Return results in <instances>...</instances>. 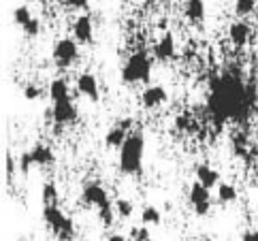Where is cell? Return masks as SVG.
Wrapping results in <instances>:
<instances>
[{
    "label": "cell",
    "mask_w": 258,
    "mask_h": 241,
    "mask_svg": "<svg viewBox=\"0 0 258 241\" xmlns=\"http://www.w3.org/2000/svg\"><path fill=\"white\" fill-rule=\"evenodd\" d=\"M154 55L158 60H162V62H167V60L173 58L175 55V41H173L171 34H164L162 39L154 45Z\"/></svg>",
    "instance_id": "15"
},
{
    "label": "cell",
    "mask_w": 258,
    "mask_h": 241,
    "mask_svg": "<svg viewBox=\"0 0 258 241\" xmlns=\"http://www.w3.org/2000/svg\"><path fill=\"white\" fill-rule=\"evenodd\" d=\"M20 241H30V239H20Z\"/></svg>",
    "instance_id": "37"
},
{
    "label": "cell",
    "mask_w": 258,
    "mask_h": 241,
    "mask_svg": "<svg viewBox=\"0 0 258 241\" xmlns=\"http://www.w3.org/2000/svg\"><path fill=\"white\" fill-rule=\"evenodd\" d=\"M41 3H45V0H41Z\"/></svg>",
    "instance_id": "39"
},
{
    "label": "cell",
    "mask_w": 258,
    "mask_h": 241,
    "mask_svg": "<svg viewBox=\"0 0 258 241\" xmlns=\"http://www.w3.org/2000/svg\"><path fill=\"white\" fill-rule=\"evenodd\" d=\"M98 209V220L103 222L105 226H111L113 224V214H115V205L111 201H107V203H103L100 207H96Z\"/></svg>",
    "instance_id": "21"
},
{
    "label": "cell",
    "mask_w": 258,
    "mask_h": 241,
    "mask_svg": "<svg viewBox=\"0 0 258 241\" xmlns=\"http://www.w3.org/2000/svg\"><path fill=\"white\" fill-rule=\"evenodd\" d=\"M77 90H79V94H84L86 98H90L92 103H96V100L100 98V92H98V81H96V77L92 75L90 71L81 73V75L77 77Z\"/></svg>",
    "instance_id": "10"
},
{
    "label": "cell",
    "mask_w": 258,
    "mask_h": 241,
    "mask_svg": "<svg viewBox=\"0 0 258 241\" xmlns=\"http://www.w3.org/2000/svg\"><path fill=\"white\" fill-rule=\"evenodd\" d=\"M56 241H64V239H56Z\"/></svg>",
    "instance_id": "38"
},
{
    "label": "cell",
    "mask_w": 258,
    "mask_h": 241,
    "mask_svg": "<svg viewBox=\"0 0 258 241\" xmlns=\"http://www.w3.org/2000/svg\"><path fill=\"white\" fill-rule=\"evenodd\" d=\"M113 205H115V216L122 218V220H128L133 216V211H135V205L128 199H117Z\"/></svg>",
    "instance_id": "22"
},
{
    "label": "cell",
    "mask_w": 258,
    "mask_h": 241,
    "mask_svg": "<svg viewBox=\"0 0 258 241\" xmlns=\"http://www.w3.org/2000/svg\"><path fill=\"white\" fill-rule=\"evenodd\" d=\"M58 201H60V194H58L56 184H45L43 186V203L45 205H58Z\"/></svg>",
    "instance_id": "24"
},
{
    "label": "cell",
    "mask_w": 258,
    "mask_h": 241,
    "mask_svg": "<svg viewBox=\"0 0 258 241\" xmlns=\"http://www.w3.org/2000/svg\"><path fill=\"white\" fill-rule=\"evenodd\" d=\"M145 139L143 131H131L126 141L119 147V171L124 175H139L143 169Z\"/></svg>",
    "instance_id": "2"
},
{
    "label": "cell",
    "mask_w": 258,
    "mask_h": 241,
    "mask_svg": "<svg viewBox=\"0 0 258 241\" xmlns=\"http://www.w3.org/2000/svg\"><path fill=\"white\" fill-rule=\"evenodd\" d=\"M131 239H133V241H150L152 235H150V230H147V224H143V226H133V228H131Z\"/></svg>",
    "instance_id": "26"
},
{
    "label": "cell",
    "mask_w": 258,
    "mask_h": 241,
    "mask_svg": "<svg viewBox=\"0 0 258 241\" xmlns=\"http://www.w3.org/2000/svg\"><path fill=\"white\" fill-rule=\"evenodd\" d=\"M107 241H126V239H124V235H111Z\"/></svg>",
    "instance_id": "34"
},
{
    "label": "cell",
    "mask_w": 258,
    "mask_h": 241,
    "mask_svg": "<svg viewBox=\"0 0 258 241\" xmlns=\"http://www.w3.org/2000/svg\"><path fill=\"white\" fill-rule=\"evenodd\" d=\"M190 205L195 207V214L197 216H207L209 209H211V194H209V188L203 186L201 182H195L190 186Z\"/></svg>",
    "instance_id": "7"
},
{
    "label": "cell",
    "mask_w": 258,
    "mask_h": 241,
    "mask_svg": "<svg viewBox=\"0 0 258 241\" xmlns=\"http://www.w3.org/2000/svg\"><path fill=\"white\" fill-rule=\"evenodd\" d=\"M43 220L58 239H64V241L75 239V224H73V220L58 205H45Z\"/></svg>",
    "instance_id": "4"
},
{
    "label": "cell",
    "mask_w": 258,
    "mask_h": 241,
    "mask_svg": "<svg viewBox=\"0 0 258 241\" xmlns=\"http://www.w3.org/2000/svg\"><path fill=\"white\" fill-rule=\"evenodd\" d=\"M183 13H186L190 22H203V17H205V3L203 0H186Z\"/></svg>",
    "instance_id": "18"
},
{
    "label": "cell",
    "mask_w": 258,
    "mask_h": 241,
    "mask_svg": "<svg viewBox=\"0 0 258 241\" xmlns=\"http://www.w3.org/2000/svg\"><path fill=\"white\" fill-rule=\"evenodd\" d=\"M152 75V58L147 51H135L122 67V81L124 83H147Z\"/></svg>",
    "instance_id": "3"
},
{
    "label": "cell",
    "mask_w": 258,
    "mask_h": 241,
    "mask_svg": "<svg viewBox=\"0 0 258 241\" xmlns=\"http://www.w3.org/2000/svg\"><path fill=\"white\" fill-rule=\"evenodd\" d=\"M199 241H211V239H209V237H201Z\"/></svg>",
    "instance_id": "35"
},
{
    "label": "cell",
    "mask_w": 258,
    "mask_h": 241,
    "mask_svg": "<svg viewBox=\"0 0 258 241\" xmlns=\"http://www.w3.org/2000/svg\"><path fill=\"white\" fill-rule=\"evenodd\" d=\"M241 241H258V230H247V233H243Z\"/></svg>",
    "instance_id": "31"
},
{
    "label": "cell",
    "mask_w": 258,
    "mask_h": 241,
    "mask_svg": "<svg viewBox=\"0 0 258 241\" xmlns=\"http://www.w3.org/2000/svg\"><path fill=\"white\" fill-rule=\"evenodd\" d=\"M24 98H26V100H39V98H41V88H36V86H26V88H24Z\"/></svg>",
    "instance_id": "28"
},
{
    "label": "cell",
    "mask_w": 258,
    "mask_h": 241,
    "mask_svg": "<svg viewBox=\"0 0 258 241\" xmlns=\"http://www.w3.org/2000/svg\"><path fill=\"white\" fill-rule=\"evenodd\" d=\"M256 107V94L250 86L233 75H222L211 81L209 94V113L216 124H224L226 119L241 122Z\"/></svg>",
    "instance_id": "1"
},
{
    "label": "cell",
    "mask_w": 258,
    "mask_h": 241,
    "mask_svg": "<svg viewBox=\"0 0 258 241\" xmlns=\"http://www.w3.org/2000/svg\"><path fill=\"white\" fill-rule=\"evenodd\" d=\"M62 5L73 11H81V9H88V0H62Z\"/></svg>",
    "instance_id": "29"
},
{
    "label": "cell",
    "mask_w": 258,
    "mask_h": 241,
    "mask_svg": "<svg viewBox=\"0 0 258 241\" xmlns=\"http://www.w3.org/2000/svg\"><path fill=\"white\" fill-rule=\"evenodd\" d=\"M141 222L143 224H152V226H158L162 222V214L158 211V207L154 205H145L141 211Z\"/></svg>",
    "instance_id": "19"
},
{
    "label": "cell",
    "mask_w": 258,
    "mask_h": 241,
    "mask_svg": "<svg viewBox=\"0 0 258 241\" xmlns=\"http://www.w3.org/2000/svg\"><path fill=\"white\" fill-rule=\"evenodd\" d=\"M254 9H256V0H235V15L237 17L252 15Z\"/></svg>",
    "instance_id": "23"
},
{
    "label": "cell",
    "mask_w": 258,
    "mask_h": 241,
    "mask_svg": "<svg viewBox=\"0 0 258 241\" xmlns=\"http://www.w3.org/2000/svg\"><path fill=\"white\" fill-rule=\"evenodd\" d=\"M30 20H32V13H30V9H28V7H24V5H22V7H17L15 11H13V22H15L17 26H22V28H24Z\"/></svg>",
    "instance_id": "25"
},
{
    "label": "cell",
    "mask_w": 258,
    "mask_h": 241,
    "mask_svg": "<svg viewBox=\"0 0 258 241\" xmlns=\"http://www.w3.org/2000/svg\"><path fill=\"white\" fill-rule=\"evenodd\" d=\"M7 175L13 177V156H7Z\"/></svg>",
    "instance_id": "33"
},
{
    "label": "cell",
    "mask_w": 258,
    "mask_h": 241,
    "mask_svg": "<svg viewBox=\"0 0 258 241\" xmlns=\"http://www.w3.org/2000/svg\"><path fill=\"white\" fill-rule=\"evenodd\" d=\"M81 201L86 205H94V207H100L103 203L109 201V194L107 190L100 186V184H86L84 190H81Z\"/></svg>",
    "instance_id": "11"
},
{
    "label": "cell",
    "mask_w": 258,
    "mask_h": 241,
    "mask_svg": "<svg viewBox=\"0 0 258 241\" xmlns=\"http://www.w3.org/2000/svg\"><path fill=\"white\" fill-rule=\"evenodd\" d=\"M22 30H24V34L28 36V39H34V36H39V32H41V22L36 20V17H32V20L26 24Z\"/></svg>",
    "instance_id": "27"
},
{
    "label": "cell",
    "mask_w": 258,
    "mask_h": 241,
    "mask_svg": "<svg viewBox=\"0 0 258 241\" xmlns=\"http://www.w3.org/2000/svg\"><path fill=\"white\" fill-rule=\"evenodd\" d=\"M167 90H164L162 86H150V88H145L143 90V94H141V103L145 109H156V107H160L167 103Z\"/></svg>",
    "instance_id": "12"
},
{
    "label": "cell",
    "mask_w": 258,
    "mask_h": 241,
    "mask_svg": "<svg viewBox=\"0 0 258 241\" xmlns=\"http://www.w3.org/2000/svg\"><path fill=\"white\" fill-rule=\"evenodd\" d=\"M197 182H201L203 186H207L211 190L220 184V173L209 164H199L197 166Z\"/></svg>",
    "instance_id": "14"
},
{
    "label": "cell",
    "mask_w": 258,
    "mask_h": 241,
    "mask_svg": "<svg viewBox=\"0 0 258 241\" xmlns=\"http://www.w3.org/2000/svg\"><path fill=\"white\" fill-rule=\"evenodd\" d=\"M51 117L56 124H73L77 119V107L73 105V100H60V103H53L51 107Z\"/></svg>",
    "instance_id": "9"
},
{
    "label": "cell",
    "mask_w": 258,
    "mask_h": 241,
    "mask_svg": "<svg viewBox=\"0 0 258 241\" xmlns=\"http://www.w3.org/2000/svg\"><path fill=\"white\" fill-rule=\"evenodd\" d=\"M177 128H179V131H188V128H190V124H188V117H177Z\"/></svg>",
    "instance_id": "32"
},
{
    "label": "cell",
    "mask_w": 258,
    "mask_h": 241,
    "mask_svg": "<svg viewBox=\"0 0 258 241\" xmlns=\"http://www.w3.org/2000/svg\"><path fill=\"white\" fill-rule=\"evenodd\" d=\"M235 150H237L239 154L245 152V137H241V135L235 137Z\"/></svg>",
    "instance_id": "30"
},
{
    "label": "cell",
    "mask_w": 258,
    "mask_h": 241,
    "mask_svg": "<svg viewBox=\"0 0 258 241\" xmlns=\"http://www.w3.org/2000/svg\"><path fill=\"white\" fill-rule=\"evenodd\" d=\"M49 98L51 103H60V100H69L71 98V90H69V83L64 79H53L49 83Z\"/></svg>",
    "instance_id": "16"
},
{
    "label": "cell",
    "mask_w": 258,
    "mask_h": 241,
    "mask_svg": "<svg viewBox=\"0 0 258 241\" xmlns=\"http://www.w3.org/2000/svg\"><path fill=\"white\" fill-rule=\"evenodd\" d=\"M51 58L60 69L73 67L75 60L79 58V43L75 39H60V41H56L53 51H51Z\"/></svg>",
    "instance_id": "5"
},
{
    "label": "cell",
    "mask_w": 258,
    "mask_h": 241,
    "mask_svg": "<svg viewBox=\"0 0 258 241\" xmlns=\"http://www.w3.org/2000/svg\"><path fill=\"white\" fill-rule=\"evenodd\" d=\"M228 39H230V43H233L237 49H243L245 45L250 43V39H252L250 24L243 22V20L233 22V24H230V28H228Z\"/></svg>",
    "instance_id": "8"
},
{
    "label": "cell",
    "mask_w": 258,
    "mask_h": 241,
    "mask_svg": "<svg viewBox=\"0 0 258 241\" xmlns=\"http://www.w3.org/2000/svg\"><path fill=\"white\" fill-rule=\"evenodd\" d=\"M254 113H256V115H258V105H256V107H254Z\"/></svg>",
    "instance_id": "36"
},
{
    "label": "cell",
    "mask_w": 258,
    "mask_h": 241,
    "mask_svg": "<svg viewBox=\"0 0 258 241\" xmlns=\"http://www.w3.org/2000/svg\"><path fill=\"white\" fill-rule=\"evenodd\" d=\"M218 201L222 203V205L237 201V188L233 184H220L218 186Z\"/></svg>",
    "instance_id": "20"
},
{
    "label": "cell",
    "mask_w": 258,
    "mask_h": 241,
    "mask_svg": "<svg viewBox=\"0 0 258 241\" xmlns=\"http://www.w3.org/2000/svg\"><path fill=\"white\" fill-rule=\"evenodd\" d=\"M128 133H131L128 128H124L122 124H115L111 131L105 135V145H107V147H122V143L126 141Z\"/></svg>",
    "instance_id": "17"
},
{
    "label": "cell",
    "mask_w": 258,
    "mask_h": 241,
    "mask_svg": "<svg viewBox=\"0 0 258 241\" xmlns=\"http://www.w3.org/2000/svg\"><path fill=\"white\" fill-rule=\"evenodd\" d=\"M73 34H75L77 43H92V34H94V26H92V17L90 15H81L73 24Z\"/></svg>",
    "instance_id": "13"
},
{
    "label": "cell",
    "mask_w": 258,
    "mask_h": 241,
    "mask_svg": "<svg viewBox=\"0 0 258 241\" xmlns=\"http://www.w3.org/2000/svg\"><path fill=\"white\" fill-rule=\"evenodd\" d=\"M53 162V152L49 150L47 145H34L30 152L22 154L20 158V171L28 173L32 166H47Z\"/></svg>",
    "instance_id": "6"
}]
</instances>
